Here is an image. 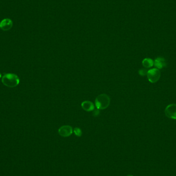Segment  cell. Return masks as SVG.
<instances>
[{
	"instance_id": "1",
	"label": "cell",
	"mask_w": 176,
	"mask_h": 176,
	"mask_svg": "<svg viewBox=\"0 0 176 176\" xmlns=\"http://www.w3.org/2000/svg\"><path fill=\"white\" fill-rule=\"evenodd\" d=\"M3 84L9 88H15L20 83V79L15 74L6 73L2 77Z\"/></svg>"
},
{
	"instance_id": "2",
	"label": "cell",
	"mask_w": 176,
	"mask_h": 176,
	"mask_svg": "<svg viewBox=\"0 0 176 176\" xmlns=\"http://www.w3.org/2000/svg\"><path fill=\"white\" fill-rule=\"evenodd\" d=\"M110 99L109 96L105 94H102L98 96L95 100V105L98 109H106L110 104Z\"/></svg>"
},
{
	"instance_id": "3",
	"label": "cell",
	"mask_w": 176,
	"mask_h": 176,
	"mask_svg": "<svg viewBox=\"0 0 176 176\" xmlns=\"http://www.w3.org/2000/svg\"><path fill=\"white\" fill-rule=\"evenodd\" d=\"M147 76L148 81L151 83H155L159 80L161 77V73L159 70L154 68L147 71Z\"/></svg>"
},
{
	"instance_id": "4",
	"label": "cell",
	"mask_w": 176,
	"mask_h": 176,
	"mask_svg": "<svg viewBox=\"0 0 176 176\" xmlns=\"http://www.w3.org/2000/svg\"><path fill=\"white\" fill-rule=\"evenodd\" d=\"M165 113L169 118L176 120V104H172L168 105L165 108Z\"/></svg>"
},
{
	"instance_id": "5",
	"label": "cell",
	"mask_w": 176,
	"mask_h": 176,
	"mask_svg": "<svg viewBox=\"0 0 176 176\" xmlns=\"http://www.w3.org/2000/svg\"><path fill=\"white\" fill-rule=\"evenodd\" d=\"M58 133L61 137H69L73 133V128L70 126H63L58 130Z\"/></svg>"
},
{
	"instance_id": "6",
	"label": "cell",
	"mask_w": 176,
	"mask_h": 176,
	"mask_svg": "<svg viewBox=\"0 0 176 176\" xmlns=\"http://www.w3.org/2000/svg\"><path fill=\"white\" fill-rule=\"evenodd\" d=\"M13 25V22L11 19L8 18L2 20L0 22V28L4 31H7L11 29Z\"/></svg>"
},
{
	"instance_id": "7",
	"label": "cell",
	"mask_w": 176,
	"mask_h": 176,
	"mask_svg": "<svg viewBox=\"0 0 176 176\" xmlns=\"http://www.w3.org/2000/svg\"><path fill=\"white\" fill-rule=\"evenodd\" d=\"M154 66L158 69H162L166 66V62L163 57H158L154 61Z\"/></svg>"
},
{
	"instance_id": "8",
	"label": "cell",
	"mask_w": 176,
	"mask_h": 176,
	"mask_svg": "<svg viewBox=\"0 0 176 176\" xmlns=\"http://www.w3.org/2000/svg\"><path fill=\"white\" fill-rule=\"evenodd\" d=\"M81 107L83 109L87 111H91L94 110V106L92 102L90 101H84L81 104Z\"/></svg>"
},
{
	"instance_id": "9",
	"label": "cell",
	"mask_w": 176,
	"mask_h": 176,
	"mask_svg": "<svg viewBox=\"0 0 176 176\" xmlns=\"http://www.w3.org/2000/svg\"><path fill=\"white\" fill-rule=\"evenodd\" d=\"M142 64L143 67L146 68H149L154 65V60L151 58H145L142 61Z\"/></svg>"
},
{
	"instance_id": "10",
	"label": "cell",
	"mask_w": 176,
	"mask_h": 176,
	"mask_svg": "<svg viewBox=\"0 0 176 176\" xmlns=\"http://www.w3.org/2000/svg\"><path fill=\"white\" fill-rule=\"evenodd\" d=\"M74 132L77 137H81L82 135V131L81 129H79L78 128H75L74 130Z\"/></svg>"
},
{
	"instance_id": "11",
	"label": "cell",
	"mask_w": 176,
	"mask_h": 176,
	"mask_svg": "<svg viewBox=\"0 0 176 176\" xmlns=\"http://www.w3.org/2000/svg\"><path fill=\"white\" fill-rule=\"evenodd\" d=\"M139 73L141 76H144L145 75H147V71L146 70L144 69H140L139 70Z\"/></svg>"
},
{
	"instance_id": "12",
	"label": "cell",
	"mask_w": 176,
	"mask_h": 176,
	"mask_svg": "<svg viewBox=\"0 0 176 176\" xmlns=\"http://www.w3.org/2000/svg\"><path fill=\"white\" fill-rule=\"evenodd\" d=\"M98 113H99V111H98L95 110L94 111L93 115L94 116H97L98 114Z\"/></svg>"
},
{
	"instance_id": "13",
	"label": "cell",
	"mask_w": 176,
	"mask_h": 176,
	"mask_svg": "<svg viewBox=\"0 0 176 176\" xmlns=\"http://www.w3.org/2000/svg\"><path fill=\"white\" fill-rule=\"evenodd\" d=\"M1 77H2V75H1V73H0V78H1Z\"/></svg>"
},
{
	"instance_id": "14",
	"label": "cell",
	"mask_w": 176,
	"mask_h": 176,
	"mask_svg": "<svg viewBox=\"0 0 176 176\" xmlns=\"http://www.w3.org/2000/svg\"><path fill=\"white\" fill-rule=\"evenodd\" d=\"M127 176H133L132 175H127Z\"/></svg>"
}]
</instances>
